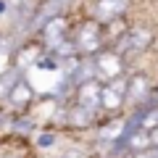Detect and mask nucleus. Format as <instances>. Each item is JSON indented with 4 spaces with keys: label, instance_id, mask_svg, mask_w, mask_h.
<instances>
[{
    "label": "nucleus",
    "instance_id": "20e7f679",
    "mask_svg": "<svg viewBox=\"0 0 158 158\" xmlns=\"http://www.w3.org/2000/svg\"><path fill=\"white\" fill-rule=\"evenodd\" d=\"M127 87H129L127 79H111V82H106V87L100 90V108L103 111L113 113V111H118V108L124 106Z\"/></svg>",
    "mask_w": 158,
    "mask_h": 158
},
{
    "label": "nucleus",
    "instance_id": "9b49d317",
    "mask_svg": "<svg viewBox=\"0 0 158 158\" xmlns=\"http://www.w3.org/2000/svg\"><path fill=\"white\" fill-rule=\"evenodd\" d=\"M95 113H98V111H92V108H87V106H82V103H77V106L69 111V121H71L74 127H87V124H92Z\"/></svg>",
    "mask_w": 158,
    "mask_h": 158
},
{
    "label": "nucleus",
    "instance_id": "6ab92c4d",
    "mask_svg": "<svg viewBox=\"0 0 158 158\" xmlns=\"http://www.w3.org/2000/svg\"><path fill=\"white\" fill-rule=\"evenodd\" d=\"M156 158H158V156H156Z\"/></svg>",
    "mask_w": 158,
    "mask_h": 158
},
{
    "label": "nucleus",
    "instance_id": "a211bd4d",
    "mask_svg": "<svg viewBox=\"0 0 158 158\" xmlns=\"http://www.w3.org/2000/svg\"><path fill=\"white\" fill-rule=\"evenodd\" d=\"M156 103H158V92H156Z\"/></svg>",
    "mask_w": 158,
    "mask_h": 158
},
{
    "label": "nucleus",
    "instance_id": "2eb2a0df",
    "mask_svg": "<svg viewBox=\"0 0 158 158\" xmlns=\"http://www.w3.org/2000/svg\"><path fill=\"white\" fill-rule=\"evenodd\" d=\"M3 13H8V3L6 0H0V16H3Z\"/></svg>",
    "mask_w": 158,
    "mask_h": 158
},
{
    "label": "nucleus",
    "instance_id": "9d476101",
    "mask_svg": "<svg viewBox=\"0 0 158 158\" xmlns=\"http://www.w3.org/2000/svg\"><path fill=\"white\" fill-rule=\"evenodd\" d=\"M21 77H24V69H19V66L8 69V71H0V100H8L13 85H16Z\"/></svg>",
    "mask_w": 158,
    "mask_h": 158
},
{
    "label": "nucleus",
    "instance_id": "0eeeda50",
    "mask_svg": "<svg viewBox=\"0 0 158 158\" xmlns=\"http://www.w3.org/2000/svg\"><path fill=\"white\" fill-rule=\"evenodd\" d=\"M100 90L103 87L98 85V79H87V82L77 85V103L92 108V111H100Z\"/></svg>",
    "mask_w": 158,
    "mask_h": 158
},
{
    "label": "nucleus",
    "instance_id": "423d86ee",
    "mask_svg": "<svg viewBox=\"0 0 158 158\" xmlns=\"http://www.w3.org/2000/svg\"><path fill=\"white\" fill-rule=\"evenodd\" d=\"M129 8V0H98L95 3V19L98 21H116Z\"/></svg>",
    "mask_w": 158,
    "mask_h": 158
},
{
    "label": "nucleus",
    "instance_id": "ddd939ff",
    "mask_svg": "<svg viewBox=\"0 0 158 158\" xmlns=\"http://www.w3.org/2000/svg\"><path fill=\"white\" fill-rule=\"evenodd\" d=\"M121 132H124V121H121V118H113L111 124L100 127V137L103 140H116V137H121Z\"/></svg>",
    "mask_w": 158,
    "mask_h": 158
},
{
    "label": "nucleus",
    "instance_id": "f03ea898",
    "mask_svg": "<svg viewBox=\"0 0 158 158\" xmlns=\"http://www.w3.org/2000/svg\"><path fill=\"white\" fill-rule=\"evenodd\" d=\"M124 74V58L116 50H100L95 53V79L111 82Z\"/></svg>",
    "mask_w": 158,
    "mask_h": 158
},
{
    "label": "nucleus",
    "instance_id": "6e6552de",
    "mask_svg": "<svg viewBox=\"0 0 158 158\" xmlns=\"http://www.w3.org/2000/svg\"><path fill=\"white\" fill-rule=\"evenodd\" d=\"M71 3H74V0H42V3H40V8H37V13H34V21H32V24H34V27H42L48 19L61 16V13L66 11Z\"/></svg>",
    "mask_w": 158,
    "mask_h": 158
},
{
    "label": "nucleus",
    "instance_id": "f257e3e1",
    "mask_svg": "<svg viewBox=\"0 0 158 158\" xmlns=\"http://www.w3.org/2000/svg\"><path fill=\"white\" fill-rule=\"evenodd\" d=\"M150 42H153V32H150V29L132 27V29H127V32L116 40V53H121V56L142 53L145 48H150Z\"/></svg>",
    "mask_w": 158,
    "mask_h": 158
},
{
    "label": "nucleus",
    "instance_id": "dca6fc26",
    "mask_svg": "<svg viewBox=\"0 0 158 158\" xmlns=\"http://www.w3.org/2000/svg\"><path fill=\"white\" fill-rule=\"evenodd\" d=\"M63 158H79V156H63Z\"/></svg>",
    "mask_w": 158,
    "mask_h": 158
},
{
    "label": "nucleus",
    "instance_id": "f8f14e48",
    "mask_svg": "<svg viewBox=\"0 0 158 158\" xmlns=\"http://www.w3.org/2000/svg\"><path fill=\"white\" fill-rule=\"evenodd\" d=\"M127 98H129L132 103H140L142 98H148V79H145V77H135V79H129Z\"/></svg>",
    "mask_w": 158,
    "mask_h": 158
},
{
    "label": "nucleus",
    "instance_id": "7ed1b4c3",
    "mask_svg": "<svg viewBox=\"0 0 158 158\" xmlns=\"http://www.w3.org/2000/svg\"><path fill=\"white\" fill-rule=\"evenodd\" d=\"M74 45H77V53H82V56H95V53H100V48H103L100 24L98 21L82 24L77 37H74Z\"/></svg>",
    "mask_w": 158,
    "mask_h": 158
},
{
    "label": "nucleus",
    "instance_id": "39448f33",
    "mask_svg": "<svg viewBox=\"0 0 158 158\" xmlns=\"http://www.w3.org/2000/svg\"><path fill=\"white\" fill-rule=\"evenodd\" d=\"M40 32H42V40H45L48 50H50V48H56L58 42L66 40L69 24H66V19H63V16H53V19H48V21L40 27Z\"/></svg>",
    "mask_w": 158,
    "mask_h": 158
},
{
    "label": "nucleus",
    "instance_id": "1a4fd4ad",
    "mask_svg": "<svg viewBox=\"0 0 158 158\" xmlns=\"http://www.w3.org/2000/svg\"><path fill=\"white\" fill-rule=\"evenodd\" d=\"M29 100H32V85L21 77L16 85H13L11 95H8V103H11V106H16V108H24Z\"/></svg>",
    "mask_w": 158,
    "mask_h": 158
},
{
    "label": "nucleus",
    "instance_id": "f3484780",
    "mask_svg": "<svg viewBox=\"0 0 158 158\" xmlns=\"http://www.w3.org/2000/svg\"><path fill=\"white\" fill-rule=\"evenodd\" d=\"M0 158H13V156H0Z\"/></svg>",
    "mask_w": 158,
    "mask_h": 158
},
{
    "label": "nucleus",
    "instance_id": "4468645a",
    "mask_svg": "<svg viewBox=\"0 0 158 158\" xmlns=\"http://www.w3.org/2000/svg\"><path fill=\"white\" fill-rule=\"evenodd\" d=\"M40 145H42V148H48V145H53V142H56V137H53V135H42V137H40Z\"/></svg>",
    "mask_w": 158,
    "mask_h": 158
}]
</instances>
